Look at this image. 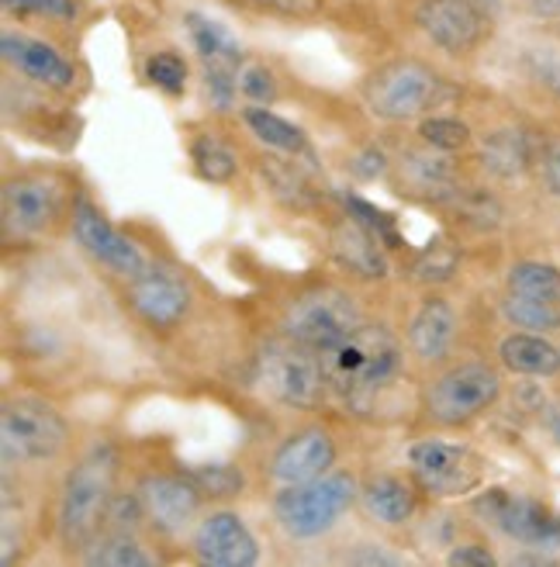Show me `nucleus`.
Wrapping results in <instances>:
<instances>
[{"label": "nucleus", "instance_id": "obj_1", "mask_svg": "<svg viewBox=\"0 0 560 567\" xmlns=\"http://www.w3.org/2000/svg\"><path fill=\"white\" fill-rule=\"evenodd\" d=\"M329 391L356 415H374L384 394L405 374L398 336L381 322H363L343 343L322 353Z\"/></svg>", "mask_w": 560, "mask_h": 567}, {"label": "nucleus", "instance_id": "obj_2", "mask_svg": "<svg viewBox=\"0 0 560 567\" xmlns=\"http://www.w3.org/2000/svg\"><path fill=\"white\" fill-rule=\"evenodd\" d=\"M115 477H118V453L111 443H94L83 461L66 474L63 495H60V519L55 533L60 544L73 554H83L107 523V508L115 498Z\"/></svg>", "mask_w": 560, "mask_h": 567}, {"label": "nucleus", "instance_id": "obj_3", "mask_svg": "<svg viewBox=\"0 0 560 567\" xmlns=\"http://www.w3.org/2000/svg\"><path fill=\"white\" fill-rule=\"evenodd\" d=\"M454 97V87L433 66L418 60H391L377 66L363 83V101L371 115L384 122H412L426 111L439 107Z\"/></svg>", "mask_w": 560, "mask_h": 567}, {"label": "nucleus", "instance_id": "obj_4", "mask_svg": "<svg viewBox=\"0 0 560 567\" xmlns=\"http://www.w3.org/2000/svg\"><path fill=\"white\" fill-rule=\"evenodd\" d=\"M360 488L350 474H322L315 481L288 485L273 498V519L291 540H315L343 519Z\"/></svg>", "mask_w": 560, "mask_h": 567}, {"label": "nucleus", "instance_id": "obj_5", "mask_svg": "<svg viewBox=\"0 0 560 567\" xmlns=\"http://www.w3.org/2000/svg\"><path fill=\"white\" fill-rule=\"evenodd\" d=\"M257 381L267 391V399H273L277 405H284V409H298V412L319 409L322 399H325V391H329L322 353L294 343V339H288V343H277V347H267L260 353Z\"/></svg>", "mask_w": 560, "mask_h": 567}, {"label": "nucleus", "instance_id": "obj_6", "mask_svg": "<svg viewBox=\"0 0 560 567\" xmlns=\"http://www.w3.org/2000/svg\"><path fill=\"white\" fill-rule=\"evenodd\" d=\"M66 446V422L39 399H14L0 409V453L4 464H42Z\"/></svg>", "mask_w": 560, "mask_h": 567}, {"label": "nucleus", "instance_id": "obj_7", "mask_svg": "<svg viewBox=\"0 0 560 567\" xmlns=\"http://www.w3.org/2000/svg\"><path fill=\"white\" fill-rule=\"evenodd\" d=\"M360 326H363L360 308L343 288L304 291L284 311V336L315 353H325L335 343H343Z\"/></svg>", "mask_w": 560, "mask_h": 567}, {"label": "nucleus", "instance_id": "obj_8", "mask_svg": "<svg viewBox=\"0 0 560 567\" xmlns=\"http://www.w3.org/2000/svg\"><path fill=\"white\" fill-rule=\"evenodd\" d=\"M474 513L529 550H560V516L537 498L488 488L474 498Z\"/></svg>", "mask_w": 560, "mask_h": 567}, {"label": "nucleus", "instance_id": "obj_9", "mask_svg": "<svg viewBox=\"0 0 560 567\" xmlns=\"http://www.w3.org/2000/svg\"><path fill=\"white\" fill-rule=\"evenodd\" d=\"M501 394V378L488 363H460L439 374L426 391V412L439 425H467L485 415Z\"/></svg>", "mask_w": 560, "mask_h": 567}, {"label": "nucleus", "instance_id": "obj_10", "mask_svg": "<svg viewBox=\"0 0 560 567\" xmlns=\"http://www.w3.org/2000/svg\"><path fill=\"white\" fill-rule=\"evenodd\" d=\"M408 467L418 488L436 498H460L481 485L485 467L470 446L446 440H418L408 446Z\"/></svg>", "mask_w": 560, "mask_h": 567}, {"label": "nucleus", "instance_id": "obj_11", "mask_svg": "<svg viewBox=\"0 0 560 567\" xmlns=\"http://www.w3.org/2000/svg\"><path fill=\"white\" fill-rule=\"evenodd\" d=\"M187 32L205 63V83H208L211 104L218 111H229L239 94V73L246 66L242 45L232 39L229 28H221L218 21L205 14H187Z\"/></svg>", "mask_w": 560, "mask_h": 567}, {"label": "nucleus", "instance_id": "obj_12", "mask_svg": "<svg viewBox=\"0 0 560 567\" xmlns=\"http://www.w3.org/2000/svg\"><path fill=\"white\" fill-rule=\"evenodd\" d=\"M73 236L76 243L91 252V257L107 267L111 274H122V277H138L149 264L143 257V249H138L128 236H122L115 225H111L87 197H76L73 205Z\"/></svg>", "mask_w": 560, "mask_h": 567}, {"label": "nucleus", "instance_id": "obj_13", "mask_svg": "<svg viewBox=\"0 0 560 567\" xmlns=\"http://www.w3.org/2000/svg\"><path fill=\"white\" fill-rule=\"evenodd\" d=\"M415 21L446 52H474L488 35V11L474 0H418Z\"/></svg>", "mask_w": 560, "mask_h": 567}, {"label": "nucleus", "instance_id": "obj_14", "mask_svg": "<svg viewBox=\"0 0 560 567\" xmlns=\"http://www.w3.org/2000/svg\"><path fill=\"white\" fill-rule=\"evenodd\" d=\"M135 492L146 505V519L166 536L184 533L194 523V516L201 513V498H205V492L180 474H149L138 481Z\"/></svg>", "mask_w": 560, "mask_h": 567}, {"label": "nucleus", "instance_id": "obj_15", "mask_svg": "<svg viewBox=\"0 0 560 567\" xmlns=\"http://www.w3.org/2000/svg\"><path fill=\"white\" fill-rule=\"evenodd\" d=\"M128 305L135 316L153 329H174L184 322L190 308L187 284L159 267H146L138 277H128Z\"/></svg>", "mask_w": 560, "mask_h": 567}, {"label": "nucleus", "instance_id": "obj_16", "mask_svg": "<svg viewBox=\"0 0 560 567\" xmlns=\"http://www.w3.org/2000/svg\"><path fill=\"white\" fill-rule=\"evenodd\" d=\"M194 554L211 567H253L260 560L257 536L236 513H211L194 533Z\"/></svg>", "mask_w": 560, "mask_h": 567}, {"label": "nucleus", "instance_id": "obj_17", "mask_svg": "<svg viewBox=\"0 0 560 567\" xmlns=\"http://www.w3.org/2000/svg\"><path fill=\"white\" fill-rule=\"evenodd\" d=\"M63 194L49 177H14L4 187V229L11 236H35L60 215Z\"/></svg>", "mask_w": 560, "mask_h": 567}, {"label": "nucleus", "instance_id": "obj_18", "mask_svg": "<svg viewBox=\"0 0 560 567\" xmlns=\"http://www.w3.org/2000/svg\"><path fill=\"white\" fill-rule=\"evenodd\" d=\"M335 464V443L325 430H298L273 450L270 474L280 485H301V481H315L329 474Z\"/></svg>", "mask_w": 560, "mask_h": 567}, {"label": "nucleus", "instance_id": "obj_19", "mask_svg": "<svg viewBox=\"0 0 560 567\" xmlns=\"http://www.w3.org/2000/svg\"><path fill=\"white\" fill-rule=\"evenodd\" d=\"M329 252L332 260L343 270H350L360 280H381L387 277V257L381 249V236L374 229H367L356 218H343L332 225L329 233Z\"/></svg>", "mask_w": 560, "mask_h": 567}, {"label": "nucleus", "instance_id": "obj_20", "mask_svg": "<svg viewBox=\"0 0 560 567\" xmlns=\"http://www.w3.org/2000/svg\"><path fill=\"white\" fill-rule=\"evenodd\" d=\"M0 52H4V60L18 73H24L28 80H35V83H45V87H52V91H70L73 80H76L73 63H66L60 52H55L52 45H45V42H39V39L8 32L4 39H0Z\"/></svg>", "mask_w": 560, "mask_h": 567}, {"label": "nucleus", "instance_id": "obj_21", "mask_svg": "<svg viewBox=\"0 0 560 567\" xmlns=\"http://www.w3.org/2000/svg\"><path fill=\"white\" fill-rule=\"evenodd\" d=\"M457 316L446 298H426L408 322V347L418 360H443L454 347Z\"/></svg>", "mask_w": 560, "mask_h": 567}, {"label": "nucleus", "instance_id": "obj_22", "mask_svg": "<svg viewBox=\"0 0 560 567\" xmlns=\"http://www.w3.org/2000/svg\"><path fill=\"white\" fill-rule=\"evenodd\" d=\"M360 502L371 519L384 526H402L415 513V488L398 474H377L360 488Z\"/></svg>", "mask_w": 560, "mask_h": 567}, {"label": "nucleus", "instance_id": "obj_23", "mask_svg": "<svg viewBox=\"0 0 560 567\" xmlns=\"http://www.w3.org/2000/svg\"><path fill=\"white\" fill-rule=\"evenodd\" d=\"M498 357L501 363L509 367L512 374H522V378H550L560 371V350L540 332H512L501 339L498 347Z\"/></svg>", "mask_w": 560, "mask_h": 567}, {"label": "nucleus", "instance_id": "obj_24", "mask_svg": "<svg viewBox=\"0 0 560 567\" xmlns=\"http://www.w3.org/2000/svg\"><path fill=\"white\" fill-rule=\"evenodd\" d=\"M481 163L495 177H519L533 166V138L522 128H498L485 138Z\"/></svg>", "mask_w": 560, "mask_h": 567}, {"label": "nucleus", "instance_id": "obj_25", "mask_svg": "<svg viewBox=\"0 0 560 567\" xmlns=\"http://www.w3.org/2000/svg\"><path fill=\"white\" fill-rule=\"evenodd\" d=\"M402 174L415 190L436 197V202H454V194L460 190V184L454 181V166L436 153L433 156L408 153L402 163Z\"/></svg>", "mask_w": 560, "mask_h": 567}, {"label": "nucleus", "instance_id": "obj_26", "mask_svg": "<svg viewBox=\"0 0 560 567\" xmlns=\"http://www.w3.org/2000/svg\"><path fill=\"white\" fill-rule=\"evenodd\" d=\"M246 125L260 142H267L270 150L288 153V156H308V138L298 125H291L288 118L273 115L267 107H246Z\"/></svg>", "mask_w": 560, "mask_h": 567}, {"label": "nucleus", "instance_id": "obj_27", "mask_svg": "<svg viewBox=\"0 0 560 567\" xmlns=\"http://www.w3.org/2000/svg\"><path fill=\"white\" fill-rule=\"evenodd\" d=\"M83 557H87V564H94V567H149V564H156V557H149L128 529H111L107 536H101V540H94L87 550H83Z\"/></svg>", "mask_w": 560, "mask_h": 567}, {"label": "nucleus", "instance_id": "obj_28", "mask_svg": "<svg viewBox=\"0 0 560 567\" xmlns=\"http://www.w3.org/2000/svg\"><path fill=\"white\" fill-rule=\"evenodd\" d=\"M501 316L509 319V326L522 329V332H557L560 329V305L553 301H537V298H522L512 295L501 301Z\"/></svg>", "mask_w": 560, "mask_h": 567}, {"label": "nucleus", "instance_id": "obj_29", "mask_svg": "<svg viewBox=\"0 0 560 567\" xmlns=\"http://www.w3.org/2000/svg\"><path fill=\"white\" fill-rule=\"evenodd\" d=\"M509 291L522 298H537V301H553L560 305V270L550 264L537 260H522L509 270Z\"/></svg>", "mask_w": 560, "mask_h": 567}, {"label": "nucleus", "instance_id": "obj_30", "mask_svg": "<svg viewBox=\"0 0 560 567\" xmlns=\"http://www.w3.org/2000/svg\"><path fill=\"white\" fill-rule=\"evenodd\" d=\"M457 270H460V249L450 239H433L412 264L418 284H446L454 280Z\"/></svg>", "mask_w": 560, "mask_h": 567}, {"label": "nucleus", "instance_id": "obj_31", "mask_svg": "<svg viewBox=\"0 0 560 567\" xmlns=\"http://www.w3.org/2000/svg\"><path fill=\"white\" fill-rule=\"evenodd\" d=\"M190 159L198 166V174L211 184H229L236 177V153L211 135L198 138L190 146Z\"/></svg>", "mask_w": 560, "mask_h": 567}, {"label": "nucleus", "instance_id": "obj_32", "mask_svg": "<svg viewBox=\"0 0 560 567\" xmlns=\"http://www.w3.org/2000/svg\"><path fill=\"white\" fill-rule=\"evenodd\" d=\"M187 477L211 498H232V495H242L246 488L242 471H236L232 464H205V467L187 471Z\"/></svg>", "mask_w": 560, "mask_h": 567}, {"label": "nucleus", "instance_id": "obj_33", "mask_svg": "<svg viewBox=\"0 0 560 567\" xmlns=\"http://www.w3.org/2000/svg\"><path fill=\"white\" fill-rule=\"evenodd\" d=\"M418 135H423L426 146L439 150V153H457L464 150L470 142V128L457 118H426L423 125H418Z\"/></svg>", "mask_w": 560, "mask_h": 567}, {"label": "nucleus", "instance_id": "obj_34", "mask_svg": "<svg viewBox=\"0 0 560 567\" xmlns=\"http://www.w3.org/2000/svg\"><path fill=\"white\" fill-rule=\"evenodd\" d=\"M146 76H149V83H156L163 94L177 97L187 87V63L180 60L177 52H156L153 60L146 63Z\"/></svg>", "mask_w": 560, "mask_h": 567}, {"label": "nucleus", "instance_id": "obj_35", "mask_svg": "<svg viewBox=\"0 0 560 567\" xmlns=\"http://www.w3.org/2000/svg\"><path fill=\"white\" fill-rule=\"evenodd\" d=\"M454 205L460 208L464 221L478 225V229H495V225L501 221V205L495 202L491 194H485V190H464L460 187L454 194Z\"/></svg>", "mask_w": 560, "mask_h": 567}, {"label": "nucleus", "instance_id": "obj_36", "mask_svg": "<svg viewBox=\"0 0 560 567\" xmlns=\"http://www.w3.org/2000/svg\"><path fill=\"white\" fill-rule=\"evenodd\" d=\"M343 205H346L350 218H356V221L367 225V229H374V233L381 236L384 246H391V249L402 246V239H398V233H395V221H391L387 212L374 208L371 202H363V197H356V194H343Z\"/></svg>", "mask_w": 560, "mask_h": 567}, {"label": "nucleus", "instance_id": "obj_37", "mask_svg": "<svg viewBox=\"0 0 560 567\" xmlns=\"http://www.w3.org/2000/svg\"><path fill=\"white\" fill-rule=\"evenodd\" d=\"M263 174H267V181L273 184V190H277L280 197H284L288 205H298V208L308 205V187H304L301 174L294 169V163L267 159V163H263Z\"/></svg>", "mask_w": 560, "mask_h": 567}, {"label": "nucleus", "instance_id": "obj_38", "mask_svg": "<svg viewBox=\"0 0 560 567\" xmlns=\"http://www.w3.org/2000/svg\"><path fill=\"white\" fill-rule=\"evenodd\" d=\"M138 519H146V505H143V498H138V492L111 498V508H107L111 529H135Z\"/></svg>", "mask_w": 560, "mask_h": 567}, {"label": "nucleus", "instance_id": "obj_39", "mask_svg": "<svg viewBox=\"0 0 560 567\" xmlns=\"http://www.w3.org/2000/svg\"><path fill=\"white\" fill-rule=\"evenodd\" d=\"M239 94L249 97V101H257V104H267L277 94V83H273V76L263 66H242V73H239Z\"/></svg>", "mask_w": 560, "mask_h": 567}, {"label": "nucleus", "instance_id": "obj_40", "mask_svg": "<svg viewBox=\"0 0 560 567\" xmlns=\"http://www.w3.org/2000/svg\"><path fill=\"white\" fill-rule=\"evenodd\" d=\"M4 11L11 14H49V18H73V0H4Z\"/></svg>", "mask_w": 560, "mask_h": 567}, {"label": "nucleus", "instance_id": "obj_41", "mask_svg": "<svg viewBox=\"0 0 560 567\" xmlns=\"http://www.w3.org/2000/svg\"><path fill=\"white\" fill-rule=\"evenodd\" d=\"M253 4L284 18H315L322 11V0H253Z\"/></svg>", "mask_w": 560, "mask_h": 567}, {"label": "nucleus", "instance_id": "obj_42", "mask_svg": "<svg viewBox=\"0 0 560 567\" xmlns=\"http://www.w3.org/2000/svg\"><path fill=\"white\" fill-rule=\"evenodd\" d=\"M446 564H454V567H491V564H495V557L488 554V547L464 544V547L450 550V557H446Z\"/></svg>", "mask_w": 560, "mask_h": 567}, {"label": "nucleus", "instance_id": "obj_43", "mask_svg": "<svg viewBox=\"0 0 560 567\" xmlns=\"http://www.w3.org/2000/svg\"><path fill=\"white\" fill-rule=\"evenodd\" d=\"M353 169H356L360 177L374 181V177H381L384 169H387V159H384V153H377V150H367V153H360V156L353 159Z\"/></svg>", "mask_w": 560, "mask_h": 567}, {"label": "nucleus", "instance_id": "obj_44", "mask_svg": "<svg viewBox=\"0 0 560 567\" xmlns=\"http://www.w3.org/2000/svg\"><path fill=\"white\" fill-rule=\"evenodd\" d=\"M543 184H547L550 194L560 197V150H553V153L547 156V163H543Z\"/></svg>", "mask_w": 560, "mask_h": 567}, {"label": "nucleus", "instance_id": "obj_45", "mask_svg": "<svg viewBox=\"0 0 560 567\" xmlns=\"http://www.w3.org/2000/svg\"><path fill=\"white\" fill-rule=\"evenodd\" d=\"M350 560H353V564H402V557L384 554V550H381V544H377V550H367V554L360 550V554H353Z\"/></svg>", "mask_w": 560, "mask_h": 567}, {"label": "nucleus", "instance_id": "obj_46", "mask_svg": "<svg viewBox=\"0 0 560 567\" xmlns=\"http://www.w3.org/2000/svg\"><path fill=\"white\" fill-rule=\"evenodd\" d=\"M529 11L540 18H560V0H529Z\"/></svg>", "mask_w": 560, "mask_h": 567}, {"label": "nucleus", "instance_id": "obj_47", "mask_svg": "<svg viewBox=\"0 0 560 567\" xmlns=\"http://www.w3.org/2000/svg\"><path fill=\"white\" fill-rule=\"evenodd\" d=\"M543 80H547V87L560 97V55H553V60L543 66Z\"/></svg>", "mask_w": 560, "mask_h": 567}, {"label": "nucleus", "instance_id": "obj_48", "mask_svg": "<svg viewBox=\"0 0 560 567\" xmlns=\"http://www.w3.org/2000/svg\"><path fill=\"white\" fill-rule=\"evenodd\" d=\"M543 422H547V433L553 436V443H560V402L557 405H547Z\"/></svg>", "mask_w": 560, "mask_h": 567}, {"label": "nucleus", "instance_id": "obj_49", "mask_svg": "<svg viewBox=\"0 0 560 567\" xmlns=\"http://www.w3.org/2000/svg\"><path fill=\"white\" fill-rule=\"evenodd\" d=\"M474 4H481V8H485V11H488V14H491V11H495V0H474Z\"/></svg>", "mask_w": 560, "mask_h": 567}]
</instances>
